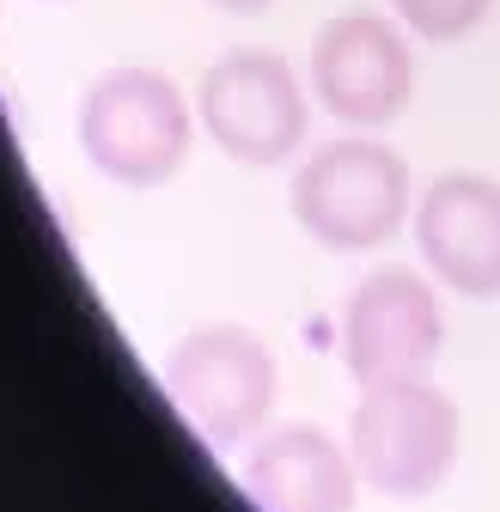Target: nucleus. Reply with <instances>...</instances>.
<instances>
[{
  "instance_id": "obj_10",
  "label": "nucleus",
  "mask_w": 500,
  "mask_h": 512,
  "mask_svg": "<svg viewBox=\"0 0 500 512\" xmlns=\"http://www.w3.org/2000/svg\"><path fill=\"white\" fill-rule=\"evenodd\" d=\"M494 0H397V13L409 31H421L427 43H452V37H470L482 19H488Z\"/></svg>"
},
{
  "instance_id": "obj_4",
  "label": "nucleus",
  "mask_w": 500,
  "mask_h": 512,
  "mask_svg": "<svg viewBox=\"0 0 500 512\" xmlns=\"http://www.w3.org/2000/svg\"><path fill=\"white\" fill-rule=\"evenodd\" d=\"M165 391L208 445H238L275 409V354L244 324H202L171 348Z\"/></svg>"
},
{
  "instance_id": "obj_11",
  "label": "nucleus",
  "mask_w": 500,
  "mask_h": 512,
  "mask_svg": "<svg viewBox=\"0 0 500 512\" xmlns=\"http://www.w3.org/2000/svg\"><path fill=\"white\" fill-rule=\"evenodd\" d=\"M214 7H226V13H263L269 0H214Z\"/></svg>"
},
{
  "instance_id": "obj_5",
  "label": "nucleus",
  "mask_w": 500,
  "mask_h": 512,
  "mask_svg": "<svg viewBox=\"0 0 500 512\" xmlns=\"http://www.w3.org/2000/svg\"><path fill=\"white\" fill-rule=\"evenodd\" d=\"M202 128L244 165H281L305 141V92L269 49H238L202 80Z\"/></svg>"
},
{
  "instance_id": "obj_6",
  "label": "nucleus",
  "mask_w": 500,
  "mask_h": 512,
  "mask_svg": "<svg viewBox=\"0 0 500 512\" xmlns=\"http://www.w3.org/2000/svg\"><path fill=\"white\" fill-rule=\"evenodd\" d=\"M311 86L324 110L348 128H379L409 104L415 86V55L397 25L379 13H342L311 43Z\"/></svg>"
},
{
  "instance_id": "obj_9",
  "label": "nucleus",
  "mask_w": 500,
  "mask_h": 512,
  "mask_svg": "<svg viewBox=\"0 0 500 512\" xmlns=\"http://www.w3.org/2000/svg\"><path fill=\"white\" fill-rule=\"evenodd\" d=\"M244 494L257 512H348L354 506V464L318 427L269 433L244 464Z\"/></svg>"
},
{
  "instance_id": "obj_2",
  "label": "nucleus",
  "mask_w": 500,
  "mask_h": 512,
  "mask_svg": "<svg viewBox=\"0 0 500 512\" xmlns=\"http://www.w3.org/2000/svg\"><path fill=\"white\" fill-rule=\"evenodd\" d=\"M354 470L379 494H433L458 458V409L427 378L360 384L354 403Z\"/></svg>"
},
{
  "instance_id": "obj_7",
  "label": "nucleus",
  "mask_w": 500,
  "mask_h": 512,
  "mask_svg": "<svg viewBox=\"0 0 500 512\" xmlns=\"http://www.w3.org/2000/svg\"><path fill=\"white\" fill-rule=\"evenodd\" d=\"M446 342V317L433 287L409 269H379L354 287L348 317H342V354L360 384L385 378H421Z\"/></svg>"
},
{
  "instance_id": "obj_3",
  "label": "nucleus",
  "mask_w": 500,
  "mask_h": 512,
  "mask_svg": "<svg viewBox=\"0 0 500 512\" xmlns=\"http://www.w3.org/2000/svg\"><path fill=\"white\" fill-rule=\"evenodd\" d=\"M293 214L330 250H372L409 214V165L385 141H330L299 165Z\"/></svg>"
},
{
  "instance_id": "obj_8",
  "label": "nucleus",
  "mask_w": 500,
  "mask_h": 512,
  "mask_svg": "<svg viewBox=\"0 0 500 512\" xmlns=\"http://www.w3.org/2000/svg\"><path fill=\"white\" fill-rule=\"evenodd\" d=\"M427 269L470 299H500V183L476 171L433 177L415 220Z\"/></svg>"
},
{
  "instance_id": "obj_1",
  "label": "nucleus",
  "mask_w": 500,
  "mask_h": 512,
  "mask_svg": "<svg viewBox=\"0 0 500 512\" xmlns=\"http://www.w3.org/2000/svg\"><path fill=\"white\" fill-rule=\"evenodd\" d=\"M80 147L110 183L153 189L190 153V110L165 74L116 68L80 98Z\"/></svg>"
}]
</instances>
